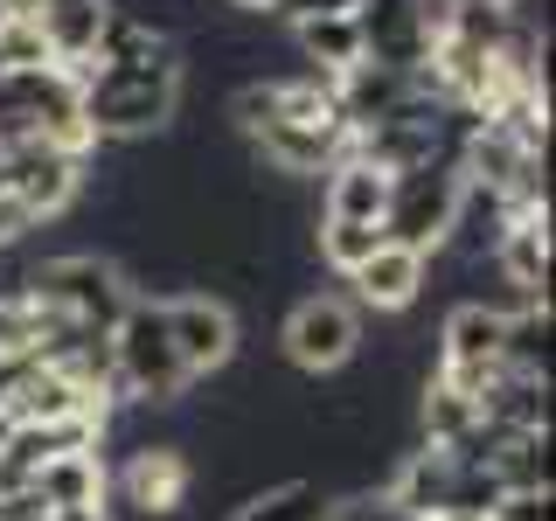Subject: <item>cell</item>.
I'll return each instance as SVG.
<instances>
[{
	"mask_svg": "<svg viewBox=\"0 0 556 521\" xmlns=\"http://www.w3.org/2000/svg\"><path fill=\"white\" fill-rule=\"evenodd\" d=\"M112 396L126 404H147L161 410L174 396H188V376H181V355H174V334H167V300H126V313L112 320Z\"/></svg>",
	"mask_w": 556,
	"mask_h": 521,
	"instance_id": "7a4b0ae2",
	"label": "cell"
},
{
	"mask_svg": "<svg viewBox=\"0 0 556 521\" xmlns=\"http://www.w3.org/2000/svg\"><path fill=\"white\" fill-rule=\"evenodd\" d=\"M362 0H278L271 14H286V22H327V14H355Z\"/></svg>",
	"mask_w": 556,
	"mask_h": 521,
	"instance_id": "83f0119b",
	"label": "cell"
},
{
	"mask_svg": "<svg viewBox=\"0 0 556 521\" xmlns=\"http://www.w3.org/2000/svg\"><path fill=\"white\" fill-rule=\"evenodd\" d=\"M425 271H431V257H425V251H404V243H390V237H382L369 265H355V271H348V285H355V306L404 313V306L417 300V292H425Z\"/></svg>",
	"mask_w": 556,
	"mask_h": 521,
	"instance_id": "7c38bea8",
	"label": "cell"
},
{
	"mask_svg": "<svg viewBox=\"0 0 556 521\" xmlns=\"http://www.w3.org/2000/svg\"><path fill=\"white\" fill-rule=\"evenodd\" d=\"M0 22H8V14H0Z\"/></svg>",
	"mask_w": 556,
	"mask_h": 521,
	"instance_id": "d590c367",
	"label": "cell"
},
{
	"mask_svg": "<svg viewBox=\"0 0 556 521\" xmlns=\"http://www.w3.org/2000/svg\"><path fill=\"white\" fill-rule=\"evenodd\" d=\"M327 514H334V486L271 480V486H257V494H243L230 521H327Z\"/></svg>",
	"mask_w": 556,
	"mask_h": 521,
	"instance_id": "d6986e66",
	"label": "cell"
},
{
	"mask_svg": "<svg viewBox=\"0 0 556 521\" xmlns=\"http://www.w3.org/2000/svg\"><path fill=\"white\" fill-rule=\"evenodd\" d=\"M486 521H556V514H549V486H529V494H501L494 508H486Z\"/></svg>",
	"mask_w": 556,
	"mask_h": 521,
	"instance_id": "4316f807",
	"label": "cell"
},
{
	"mask_svg": "<svg viewBox=\"0 0 556 521\" xmlns=\"http://www.w3.org/2000/svg\"><path fill=\"white\" fill-rule=\"evenodd\" d=\"M501 334H508V313L501 306H486V300L452 306L445 334H439V369L431 376H439L445 390H459V396H480L486 376L501 369Z\"/></svg>",
	"mask_w": 556,
	"mask_h": 521,
	"instance_id": "52a82bcc",
	"label": "cell"
},
{
	"mask_svg": "<svg viewBox=\"0 0 556 521\" xmlns=\"http://www.w3.org/2000/svg\"><path fill=\"white\" fill-rule=\"evenodd\" d=\"M84 167H91V161H77V153H63V147H42V139L8 147V202L22 208L28 230H35V223H49V216H63V208L77 202Z\"/></svg>",
	"mask_w": 556,
	"mask_h": 521,
	"instance_id": "ba28073f",
	"label": "cell"
},
{
	"mask_svg": "<svg viewBox=\"0 0 556 521\" xmlns=\"http://www.w3.org/2000/svg\"><path fill=\"white\" fill-rule=\"evenodd\" d=\"M181 112V63H84L77 69V118L98 147L153 139Z\"/></svg>",
	"mask_w": 556,
	"mask_h": 521,
	"instance_id": "6da1fadb",
	"label": "cell"
},
{
	"mask_svg": "<svg viewBox=\"0 0 556 521\" xmlns=\"http://www.w3.org/2000/svg\"><path fill=\"white\" fill-rule=\"evenodd\" d=\"M501 369H515V376H549V306L508 313V334H501Z\"/></svg>",
	"mask_w": 556,
	"mask_h": 521,
	"instance_id": "44dd1931",
	"label": "cell"
},
{
	"mask_svg": "<svg viewBox=\"0 0 556 521\" xmlns=\"http://www.w3.org/2000/svg\"><path fill=\"white\" fill-rule=\"evenodd\" d=\"M410 91H417V77H390V69H376V63H355L348 77H334V112H341L348 139H355V132H376Z\"/></svg>",
	"mask_w": 556,
	"mask_h": 521,
	"instance_id": "9a60e30c",
	"label": "cell"
},
{
	"mask_svg": "<svg viewBox=\"0 0 556 521\" xmlns=\"http://www.w3.org/2000/svg\"><path fill=\"white\" fill-rule=\"evenodd\" d=\"M188 486H195L188 452L174 439H161V445H132L126 473H118V500H126L139 521H174L188 508Z\"/></svg>",
	"mask_w": 556,
	"mask_h": 521,
	"instance_id": "30bf717a",
	"label": "cell"
},
{
	"mask_svg": "<svg viewBox=\"0 0 556 521\" xmlns=\"http://www.w3.org/2000/svg\"><path fill=\"white\" fill-rule=\"evenodd\" d=\"M355 42H362V63L390 69V77H425V63H431V0H362Z\"/></svg>",
	"mask_w": 556,
	"mask_h": 521,
	"instance_id": "8992f818",
	"label": "cell"
},
{
	"mask_svg": "<svg viewBox=\"0 0 556 521\" xmlns=\"http://www.w3.org/2000/svg\"><path fill=\"white\" fill-rule=\"evenodd\" d=\"M22 300H28L35 313H49V320H77V327L112 334V320H118V313H126V300H132V285H126V271H118V257L63 251V257L28 265Z\"/></svg>",
	"mask_w": 556,
	"mask_h": 521,
	"instance_id": "3957f363",
	"label": "cell"
},
{
	"mask_svg": "<svg viewBox=\"0 0 556 521\" xmlns=\"http://www.w3.org/2000/svg\"><path fill=\"white\" fill-rule=\"evenodd\" d=\"M49 521H112V514H49Z\"/></svg>",
	"mask_w": 556,
	"mask_h": 521,
	"instance_id": "836d02e7",
	"label": "cell"
},
{
	"mask_svg": "<svg viewBox=\"0 0 556 521\" xmlns=\"http://www.w3.org/2000/svg\"><path fill=\"white\" fill-rule=\"evenodd\" d=\"M35 500L49 514H104V459L98 452H56L35 473Z\"/></svg>",
	"mask_w": 556,
	"mask_h": 521,
	"instance_id": "e0dca14e",
	"label": "cell"
},
{
	"mask_svg": "<svg viewBox=\"0 0 556 521\" xmlns=\"http://www.w3.org/2000/svg\"><path fill=\"white\" fill-rule=\"evenodd\" d=\"M300 35V56L313 63V77H348L362 63V42H355V14H327V22H292Z\"/></svg>",
	"mask_w": 556,
	"mask_h": 521,
	"instance_id": "ffe728a7",
	"label": "cell"
},
{
	"mask_svg": "<svg viewBox=\"0 0 556 521\" xmlns=\"http://www.w3.org/2000/svg\"><path fill=\"white\" fill-rule=\"evenodd\" d=\"M452 202H459V161H425L390 174V208H382V237L404 251H439L452 230Z\"/></svg>",
	"mask_w": 556,
	"mask_h": 521,
	"instance_id": "5b68a950",
	"label": "cell"
},
{
	"mask_svg": "<svg viewBox=\"0 0 556 521\" xmlns=\"http://www.w3.org/2000/svg\"><path fill=\"white\" fill-rule=\"evenodd\" d=\"M167 334H174V355H181V376H216L237 361V313L216 300V292H181L167 300Z\"/></svg>",
	"mask_w": 556,
	"mask_h": 521,
	"instance_id": "9c48e42d",
	"label": "cell"
},
{
	"mask_svg": "<svg viewBox=\"0 0 556 521\" xmlns=\"http://www.w3.org/2000/svg\"><path fill=\"white\" fill-rule=\"evenodd\" d=\"M278 347L300 376H334L362 347V306L341 300V292H306V300H292L286 327H278Z\"/></svg>",
	"mask_w": 556,
	"mask_h": 521,
	"instance_id": "277c9868",
	"label": "cell"
},
{
	"mask_svg": "<svg viewBox=\"0 0 556 521\" xmlns=\"http://www.w3.org/2000/svg\"><path fill=\"white\" fill-rule=\"evenodd\" d=\"M0 195H8V147H0Z\"/></svg>",
	"mask_w": 556,
	"mask_h": 521,
	"instance_id": "e575fe53",
	"label": "cell"
},
{
	"mask_svg": "<svg viewBox=\"0 0 556 521\" xmlns=\"http://www.w3.org/2000/svg\"><path fill=\"white\" fill-rule=\"evenodd\" d=\"M382 208H390V174L355 161V153H341L334 167H327V188H320V216L334 223H376L382 230Z\"/></svg>",
	"mask_w": 556,
	"mask_h": 521,
	"instance_id": "ac0fdd59",
	"label": "cell"
},
{
	"mask_svg": "<svg viewBox=\"0 0 556 521\" xmlns=\"http://www.w3.org/2000/svg\"><path fill=\"white\" fill-rule=\"evenodd\" d=\"M431 521H486V514H473V508H445V514H431Z\"/></svg>",
	"mask_w": 556,
	"mask_h": 521,
	"instance_id": "d6a6232c",
	"label": "cell"
},
{
	"mask_svg": "<svg viewBox=\"0 0 556 521\" xmlns=\"http://www.w3.org/2000/svg\"><path fill=\"white\" fill-rule=\"evenodd\" d=\"M35 355V306L28 300H0V361Z\"/></svg>",
	"mask_w": 556,
	"mask_h": 521,
	"instance_id": "cb8c5ba5",
	"label": "cell"
},
{
	"mask_svg": "<svg viewBox=\"0 0 556 521\" xmlns=\"http://www.w3.org/2000/svg\"><path fill=\"white\" fill-rule=\"evenodd\" d=\"M28 237V223H22V208H14L8 195H0V251H14V243Z\"/></svg>",
	"mask_w": 556,
	"mask_h": 521,
	"instance_id": "f1b7e54d",
	"label": "cell"
},
{
	"mask_svg": "<svg viewBox=\"0 0 556 521\" xmlns=\"http://www.w3.org/2000/svg\"><path fill=\"white\" fill-rule=\"evenodd\" d=\"M49 49L42 35H35V22H0V69H42Z\"/></svg>",
	"mask_w": 556,
	"mask_h": 521,
	"instance_id": "d4e9b609",
	"label": "cell"
},
{
	"mask_svg": "<svg viewBox=\"0 0 556 521\" xmlns=\"http://www.w3.org/2000/svg\"><path fill=\"white\" fill-rule=\"evenodd\" d=\"M104 22H112V0H42V8H35V35H42L49 63L70 69V77L91 63Z\"/></svg>",
	"mask_w": 556,
	"mask_h": 521,
	"instance_id": "8fae6325",
	"label": "cell"
},
{
	"mask_svg": "<svg viewBox=\"0 0 556 521\" xmlns=\"http://www.w3.org/2000/svg\"><path fill=\"white\" fill-rule=\"evenodd\" d=\"M230 8H243V14H271L278 0H230Z\"/></svg>",
	"mask_w": 556,
	"mask_h": 521,
	"instance_id": "1f68e13d",
	"label": "cell"
},
{
	"mask_svg": "<svg viewBox=\"0 0 556 521\" xmlns=\"http://www.w3.org/2000/svg\"><path fill=\"white\" fill-rule=\"evenodd\" d=\"M174 56V42L167 35H153L147 22H132V14H112L98 35V49H91V63H161Z\"/></svg>",
	"mask_w": 556,
	"mask_h": 521,
	"instance_id": "603a6c76",
	"label": "cell"
},
{
	"mask_svg": "<svg viewBox=\"0 0 556 521\" xmlns=\"http://www.w3.org/2000/svg\"><path fill=\"white\" fill-rule=\"evenodd\" d=\"M508 223H515V208L494 195V188H480V181H466L459 174V202H452V230L439 251H459L466 265H480V257H494V243L508 237Z\"/></svg>",
	"mask_w": 556,
	"mask_h": 521,
	"instance_id": "5bb4252c",
	"label": "cell"
},
{
	"mask_svg": "<svg viewBox=\"0 0 556 521\" xmlns=\"http://www.w3.org/2000/svg\"><path fill=\"white\" fill-rule=\"evenodd\" d=\"M35 8H42V0H0V14H8V22H35Z\"/></svg>",
	"mask_w": 556,
	"mask_h": 521,
	"instance_id": "f546056e",
	"label": "cell"
},
{
	"mask_svg": "<svg viewBox=\"0 0 556 521\" xmlns=\"http://www.w3.org/2000/svg\"><path fill=\"white\" fill-rule=\"evenodd\" d=\"M376 243H382L376 223H334V216L313 223V251H320V265H327V271H341V278L355 271V265H369Z\"/></svg>",
	"mask_w": 556,
	"mask_h": 521,
	"instance_id": "7402d4cb",
	"label": "cell"
},
{
	"mask_svg": "<svg viewBox=\"0 0 556 521\" xmlns=\"http://www.w3.org/2000/svg\"><path fill=\"white\" fill-rule=\"evenodd\" d=\"M480 424L494 431H549V376H515V369H494L486 390L473 396Z\"/></svg>",
	"mask_w": 556,
	"mask_h": 521,
	"instance_id": "2e32d148",
	"label": "cell"
},
{
	"mask_svg": "<svg viewBox=\"0 0 556 521\" xmlns=\"http://www.w3.org/2000/svg\"><path fill=\"white\" fill-rule=\"evenodd\" d=\"M327 521H410V514H396L390 500H382V486L369 494V486H355V494H334V514Z\"/></svg>",
	"mask_w": 556,
	"mask_h": 521,
	"instance_id": "484cf974",
	"label": "cell"
},
{
	"mask_svg": "<svg viewBox=\"0 0 556 521\" xmlns=\"http://www.w3.org/2000/svg\"><path fill=\"white\" fill-rule=\"evenodd\" d=\"M486 265L515 285V300L549 306V208H543V216H515L508 237L494 243V257H486Z\"/></svg>",
	"mask_w": 556,
	"mask_h": 521,
	"instance_id": "4fadbf2b",
	"label": "cell"
},
{
	"mask_svg": "<svg viewBox=\"0 0 556 521\" xmlns=\"http://www.w3.org/2000/svg\"><path fill=\"white\" fill-rule=\"evenodd\" d=\"M431 8H521V0H431Z\"/></svg>",
	"mask_w": 556,
	"mask_h": 521,
	"instance_id": "4dcf8cb0",
	"label": "cell"
}]
</instances>
